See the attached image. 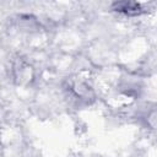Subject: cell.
<instances>
[{"instance_id": "6da1fadb", "label": "cell", "mask_w": 157, "mask_h": 157, "mask_svg": "<svg viewBox=\"0 0 157 157\" xmlns=\"http://www.w3.org/2000/svg\"><path fill=\"white\" fill-rule=\"evenodd\" d=\"M112 9L117 12L128 15V16H136L144 12V7L140 2L134 1H118L112 5Z\"/></svg>"}]
</instances>
